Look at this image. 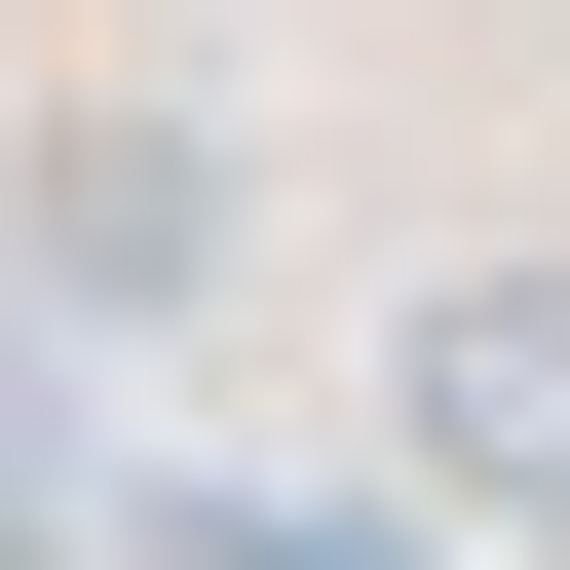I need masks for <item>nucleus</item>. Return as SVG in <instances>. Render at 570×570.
<instances>
[{
    "instance_id": "nucleus-1",
    "label": "nucleus",
    "mask_w": 570,
    "mask_h": 570,
    "mask_svg": "<svg viewBox=\"0 0 570 570\" xmlns=\"http://www.w3.org/2000/svg\"><path fill=\"white\" fill-rule=\"evenodd\" d=\"M381 419H419V494H570V266H419Z\"/></svg>"
},
{
    "instance_id": "nucleus-2",
    "label": "nucleus",
    "mask_w": 570,
    "mask_h": 570,
    "mask_svg": "<svg viewBox=\"0 0 570 570\" xmlns=\"http://www.w3.org/2000/svg\"><path fill=\"white\" fill-rule=\"evenodd\" d=\"M39 266H77V305H228V115H39Z\"/></svg>"
}]
</instances>
